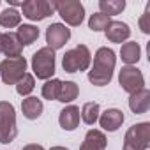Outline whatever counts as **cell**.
Listing matches in <instances>:
<instances>
[{
	"instance_id": "cell-1",
	"label": "cell",
	"mask_w": 150,
	"mask_h": 150,
	"mask_svg": "<svg viewBox=\"0 0 150 150\" xmlns=\"http://www.w3.org/2000/svg\"><path fill=\"white\" fill-rule=\"evenodd\" d=\"M117 57L115 51L108 46H103L94 55V64L88 71V81L96 87H104L111 81L113 71H115Z\"/></svg>"
},
{
	"instance_id": "cell-2",
	"label": "cell",
	"mask_w": 150,
	"mask_h": 150,
	"mask_svg": "<svg viewBox=\"0 0 150 150\" xmlns=\"http://www.w3.org/2000/svg\"><path fill=\"white\" fill-rule=\"evenodd\" d=\"M92 64V55L90 50L85 44H78L76 48H72L69 51H65L64 58H62V67L65 72H81L87 71Z\"/></svg>"
},
{
	"instance_id": "cell-3",
	"label": "cell",
	"mask_w": 150,
	"mask_h": 150,
	"mask_svg": "<svg viewBox=\"0 0 150 150\" xmlns=\"http://www.w3.org/2000/svg\"><path fill=\"white\" fill-rule=\"evenodd\" d=\"M18 136L16 127V110L11 103L0 101V143H11Z\"/></svg>"
},
{
	"instance_id": "cell-4",
	"label": "cell",
	"mask_w": 150,
	"mask_h": 150,
	"mask_svg": "<svg viewBox=\"0 0 150 150\" xmlns=\"http://www.w3.org/2000/svg\"><path fill=\"white\" fill-rule=\"evenodd\" d=\"M32 71L39 80H51L55 74V51L48 46L37 50L32 57Z\"/></svg>"
},
{
	"instance_id": "cell-5",
	"label": "cell",
	"mask_w": 150,
	"mask_h": 150,
	"mask_svg": "<svg viewBox=\"0 0 150 150\" xmlns=\"http://www.w3.org/2000/svg\"><path fill=\"white\" fill-rule=\"evenodd\" d=\"M150 143V122H139L127 129L124 150H146Z\"/></svg>"
},
{
	"instance_id": "cell-6",
	"label": "cell",
	"mask_w": 150,
	"mask_h": 150,
	"mask_svg": "<svg viewBox=\"0 0 150 150\" xmlns=\"http://www.w3.org/2000/svg\"><path fill=\"white\" fill-rule=\"evenodd\" d=\"M27 72V58H4L0 62V78L6 85H16Z\"/></svg>"
},
{
	"instance_id": "cell-7",
	"label": "cell",
	"mask_w": 150,
	"mask_h": 150,
	"mask_svg": "<svg viewBox=\"0 0 150 150\" xmlns=\"http://www.w3.org/2000/svg\"><path fill=\"white\" fill-rule=\"evenodd\" d=\"M55 11L62 16V20L71 27H80L85 20V7L80 0H62L53 2Z\"/></svg>"
},
{
	"instance_id": "cell-8",
	"label": "cell",
	"mask_w": 150,
	"mask_h": 150,
	"mask_svg": "<svg viewBox=\"0 0 150 150\" xmlns=\"http://www.w3.org/2000/svg\"><path fill=\"white\" fill-rule=\"evenodd\" d=\"M118 83H120L122 90H125L127 94H134V92L141 90L145 85L143 72L136 65H124L118 72Z\"/></svg>"
},
{
	"instance_id": "cell-9",
	"label": "cell",
	"mask_w": 150,
	"mask_h": 150,
	"mask_svg": "<svg viewBox=\"0 0 150 150\" xmlns=\"http://www.w3.org/2000/svg\"><path fill=\"white\" fill-rule=\"evenodd\" d=\"M23 16L30 21H41L55 13V4L48 0H27L21 4Z\"/></svg>"
},
{
	"instance_id": "cell-10",
	"label": "cell",
	"mask_w": 150,
	"mask_h": 150,
	"mask_svg": "<svg viewBox=\"0 0 150 150\" xmlns=\"http://www.w3.org/2000/svg\"><path fill=\"white\" fill-rule=\"evenodd\" d=\"M69 39H71V30L62 23H51L46 28V42L48 48H51L53 51L64 48Z\"/></svg>"
},
{
	"instance_id": "cell-11",
	"label": "cell",
	"mask_w": 150,
	"mask_h": 150,
	"mask_svg": "<svg viewBox=\"0 0 150 150\" xmlns=\"http://www.w3.org/2000/svg\"><path fill=\"white\" fill-rule=\"evenodd\" d=\"M124 120H125L124 111L122 110H117V108H110V110H106L104 113L99 115V124L108 132H115L124 124Z\"/></svg>"
},
{
	"instance_id": "cell-12",
	"label": "cell",
	"mask_w": 150,
	"mask_h": 150,
	"mask_svg": "<svg viewBox=\"0 0 150 150\" xmlns=\"http://www.w3.org/2000/svg\"><path fill=\"white\" fill-rule=\"evenodd\" d=\"M129 108H131V111L136 113V115L146 113L148 108H150V90L143 87L141 90L131 94V97H129Z\"/></svg>"
},
{
	"instance_id": "cell-13",
	"label": "cell",
	"mask_w": 150,
	"mask_h": 150,
	"mask_svg": "<svg viewBox=\"0 0 150 150\" xmlns=\"http://www.w3.org/2000/svg\"><path fill=\"white\" fill-rule=\"evenodd\" d=\"M58 124L64 131H74L80 124V108L78 106H65L62 111H60V117H58Z\"/></svg>"
},
{
	"instance_id": "cell-14",
	"label": "cell",
	"mask_w": 150,
	"mask_h": 150,
	"mask_svg": "<svg viewBox=\"0 0 150 150\" xmlns=\"http://www.w3.org/2000/svg\"><path fill=\"white\" fill-rule=\"evenodd\" d=\"M106 145H108V139H106L104 132L99 129H90L85 134V139H83L80 150H106Z\"/></svg>"
},
{
	"instance_id": "cell-15",
	"label": "cell",
	"mask_w": 150,
	"mask_h": 150,
	"mask_svg": "<svg viewBox=\"0 0 150 150\" xmlns=\"http://www.w3.org/2000/svg\"><path fill=\"white\" fill-rule=\"evenodd\" d=\"M104 34H106V39L110 42H124V41L129 39L131 28L124 21H111L108 25V28L104 30Z\"/></svg>"
},
{
	"instance_id": "cell-16",
	"label": "cell",
	"mask_w": 150,
	"mask_h": 150,
	"mask_svg": "<svg viewBox=\"0 0 150 150\" xmlns=\"http://www.w3.org/2000/svg\"><path fill=\"white\" fill-rule=\"evenodd\" d=\"M21 51H23V46H21V42H20V39L14 32L2 34V53L7 58L21 57Z\"/></svg>"
},
{
	"instance_id": "cell-17",
	"label": "cell",
	"mask_w": 150,
	"mask_h": 150,
	"mask_svg": "<svg viewBox=\"0 0 150 150\" xmlns=\"http://www.w3.org/2000/svg\"><path fill=\"white\" fill-rule=\"evenodd\" d=\"M42 101L34 97V96H28L27 99H23L21 103V111H23V117L28 118V120H37L41 115H42Z\"/></svg>"
},
{
	"instance_id": "cell-18",
	"label": "cell",
	"mask_w": 150,
	"mask_h": 150,
	"mask_svg": "<svg viewBox=\"0 0 150 150\" xmlns=\"http://www.w3.org/2000/svg\"><path fill=\"white\" fill-rule=\"evenodd\" d=\"M120 58L122 62H125L127 65H134L139 58H141V48L136 41H129L124 42L120 48Z\"/></svg>"
},
{
	"instance_id": "cell-19",
	"label": "cell",
	"mask_w": 150,
	"mask_h": 150,
	"mask_svg": "<svg viewBox=\"0 0 150 150\" xmlns=\"http://www.w3.org/2000/svg\"><path fill=\"white\" fill-rule=\"evenodd\" d=\"M78 96H80V87H78V83H74V81H62V83H60V88H58L57 101L67 104V103H72Z\"/></svg>"
},
{
	"instance_id": "cell-20",
	"label": "cell",
	"mask_w": 150,
	"mask_h": 150,
	"mask_svg": "<svg viewBox=\"0 0 150 150\" xmlns=\"http://www.w3.org/2000/svg\"><path fill=\"white\" fill-rule=\"evenodd\" d=\"M16 35H18L21 46H30L39 39V28L34 25H20Z\"/></svg>"
},
{
	"instance_id": "cell-21",
	"label": "cell",
	"mask_w": 150,
	"mask_h": 150,
	"mask_svg": "<svg viewBox=\"0 0 150 150\" xmlns=\"http://www.w3.org/2000/svg\"><path fill=\"white\" fill-rule=\"evenodd\" d=\"M99 9H101V14H106L108 18L117 16L125 9V0H101Z\"/></svg>"
},
{
	"instance_id": "cell-22",
	"label": "cell",
	"mask_w": 150,
	"mask_h": 150,
	"mask_svg": "<svg viewBox=\"0 0 150 150\" xmlns=\"http://www.w3.org/2000/svg\"><path fill=\"white\" fill-rule=\"evenodd\" d=\"M20 23H21V14L14 7H7L6 11L0 13V27L14 28V27H20Z\"/></svg>"
},
{
	"instance_id": "cell-23",
	"label": "cell",
	"mask_w": 150,
	"mask_h": 150,
	"mask_svg": "<svg viewBox=\"0 0 150 150\" xmlns=\"http://www.w3.org/2000/svg\"><path fill=\"white\" fill-rule=\"evenodd\" d=\"M99 113H101L99 104L92 101V103H85V104H83V108H81V111H80V117H81V120H83L87 125H94V124L99 120Z\"/></svg>"
},
{
	"instance_id": "cell-24",
	"label": "cell",
	"mask_w": 150,
	"mask_h": 150,
	"mask_svg": "<svg viewBox=\"0 0 150 150\" xmlns=\"http://www.w3.org/2000/svg\"><path fill=\"white\" fill-rule=\"evenodd\" d=\"M110 23H111V20H110L106 14L96 13V14H92L90 20H88V28H90L92 32H104Z\"/></svg>"
},
{
	"instance_id": "cell-25",
	"label": "cell",
	"mask_w": 150,
	"mask_h": 150,
	"mask_svg": "<svg viewBox=\"0 0 150 150\" xmlns=\"http://www.w3.org/2000/svg\"><path fill=\"white\" fill-rule=\"evenodd\" d=\"M60 83H62V81H60L58 78H51V80H48V81L42 85V97L48 99V101H57Z\"/></svg>"
},
{
	"instance_id": "cell-26",
	"label": "cell",
	"mask_w": 150,
	"mask_h": 150,
	"mask_svg": "<svg viewBox=\"0 0 150 150\" xmlns=\"http://www.w3.org/2000/svg\"><path fill=\"white\" fill-rule=\"evenodd\" d=\"M34 88H35V80H34V76H32V74H28V72H25V76L16 83V92L25 97V96H28Z\"/></svg>"
},
{
	"instance_id": "cell-27",
	"label": "cell",
	"mask_w": 150,
	"mask_h": 150,
	"mask_svg": "<svg viewBox=\"0 0 150 150\" xmlns=\"http://www.w3.org/2000/svg\"><path fill=\"white\" fill-rule=\"evenodd\" d=\"M138 23H139V28H141L143 34H150V4L146 6L145 13L141 14V18H139Z\"/></svg>"
},
{
	"instance_id": "cell-28",
	"label": "cell",
	"mask_w": 150,
	"mask_h": 150,
	"mask_svg": "<svg viewBox=\"0 0 150 150\" xmlns=\"http://www.w3.org/2000/svg\"><path fill=\"white\" fill-rule=\"evenodd\" d=\"M23 150H44L42 145H37V143H30V145H25Z\"/></svg>"
},
{
	"instance_id": "cell-29",
	"label": "cell",
	"mask_w": 150,
	"mask_h": 150,
	"mask_svg": "<svg viewBox=\"0 0 150 150\" xmlns=\"http://www.w3.org/2000/svg\"><path fill=\"white\" fill-rule=\"evenodd\" d=\"M9 4H11L13 7H16V6H21L23 2H18V0H9Z\"/></svg>"
},
{
	"instance_id": "cell-30",
	"label": "cell",
	"mask_w": 150,
	"mask_h": 150,
	"mask_svg": "<svg viewBox=\"0 0 150 150\" xmlns=\"http://www.w3.org/2000/svg\"><path fill=\"white\" fill-rule=\"evenodd\" d=\"M50 150H69V148H65V146H51Z\"/></svg>"
},
{
	"instance_id": "cell-31",
	"label": "cell",
	"mask_w": 150,
	"mask_h": 150,
	"mask_svg": "<svg viewBox=\"0 0 150 150\" xmlns=\"http://www.w3.org/2000/svg\"><path fill=\"white\" fill-rule=\"evenodd\" d=\"M0 53H2V34H0Z\"/></svg>"
}]
</instances>
